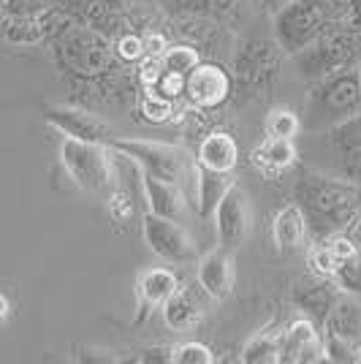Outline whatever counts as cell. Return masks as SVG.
I'll use <instances>...</instances> for the list:
<instances>
[{"label": "cell", "mask_w": 361, "mask_h": 364, "mask_svg": "<svg viewBox=\"0 0 361 364\" xmlns=\"http://www.w3.org/2000/svg\"><path fill=\"white\" fill-rule=\"evenodd\" d=\"M293 191L296 204L307 220V231H313L316 237L345 231L350 220L361 213V185L334 174L304 166Z\"/></svg>", "instance_id": "6da1fadb"}, {"label": "cell", "mask_w": 361, "mask_h": 364, "mask_svg": "<svg viewBox=\"0 0 361 364\" xmlns=\"http://www.w3.org/2000/svg\"><path fill=\"white\" fill-rule=\"evenodd\" d=\"M299 158L307 166L361 185V112L329 131L301 134Z\"/></svg>", "instance_id": "7a4b0ae2"}, {"label": "cell", "mask_w": 361, "mask_h": 364, "mask_svg": "<svg viewBox=\"0 0 361 364\" xmlns=\"http://www.w3.org/2000/svg\"><path fill=\"white\" fill-rule=\"evenodd\" d=\"M361 112V79L359 71H331L307 95L301 114V134L329 131Z\"/></svg>", "instance_id": "3957f363"}, {"label": "cell", "mask_w": 361, "mask_h": 364, "mask_svg": "<svg viewBox=\"0 0 361 364\" xmlns=\"http://www.w3.org/2000/svg\"><path fill=\"white\" fill-rule=\"evenodd\" d=\"M55 60L76 79H98L112 68L114 49L109 36L90 25H60L52 33Z\"/></svg>", "instance_id": "277c9868"}, {"label": "cell", "mask_w": 361, "mask_h": 364, "mask_svg": "<svg viewBox=\"0 0 361 364\" xmlns=\"http://www.w3.org/2000/svg\"><path fill=\"white\" fill-rule=\"evenodd\" d=\"M60 166L85 196L101 198V201H109L114 196V164H112L109 144L63 136Z\"/></svg>", "instance_id": "5b68a950"}, {"label": "cell", "mask_w": 361, "mask_h": 364, "mask_svg": "<svg viewBox=\"0 0 361 364\" xmlns=\"http://www.w3.org/2000/svg\"><path fill=\"white\" fill-rule=\"evenodd\" d=\"M329 22V9L323 0H291L271 14L274 44L283 55H304L313 49Z\"/></svg>", "instance_id": "8992f818"}, {"label": "cell", "mask_w": 361, "mask_h": 364, "mask_svg": "<svg viewBox=\"0 0 361 364\" xmlns=\"http://www.w3.org/2000/svg\"><path fill=\"white\" fill-rule=\"evenodd\" d=\"M112 147L131 155L141 166L144 174L158 177V180L174 182L180 188H188L190 177H196V158L180 144L168 141H155V139H112Z\"/></svg>", "instance_id": "52a82bcc"}, {"label": "cell", "mask_w": 361, "mask_h": 364, "mask_svg": "<svg viewBox=\"0 0 361 364\" xmlns=\"http://www.w3.org/2000/svg\"><path fill=\"white\" fill-rule=\"evenodd\" d=\"M141 237H144V245L166 264H188V261L198 258L196 242H193V237L188 234V228L182 226L180 220L144 213Z\"/></svg>", "instance_id": "ba28073f"}, {"label": "cell", "mask_w": 361, "mask_h": 364, "mask_svg": "<svg viewBox=\"0 0 361 364\" xmlns=\"http://www.w3.org/2000/svg\"><path fill=\"white\" fill-rule=\"evenodd\" d=\"M280 68V46L274 41H247L234 60V82L244 92L266 95Z\"/></svg>", "instance_id": "9c48e42d"}, {"label": "cell", "mask_w": 361, "mask_h": 364, "mask_svg": "<svg viewBox=\"0 0 361 364\" xmlns=\"http://www.w3.org/2000/svg\"><path fill=\"white\" fill-rule=\"evenodd\" d=\"M234 95V76L226 65L215 60H201L185 76V92L182 98L198 112L220 109Z\"/></svg>", "instance_id": "30bf717a"}, {"label": "cell", "mask_w": 361, "mask_h": 364, "mask_svg": "<svg viewBox=\"0 0 361 364\" xmlns=\"http://www.w3.org/2000/svg\"><path fill=\"white\" fill-rule=\"evenodd\" d=\"M212 215H215L217 245L226 247V250H237L247 240L250 228H253V210H250V201H247L239 185L228 188L226 196L217 201Z\"/></svg>", "instance_id": "8fae6325"}, {"label": "cell", "mask_w": 361, "mask_h": 364, "mask_svg": "<svg viewBox=\"0 0 361 364\" xmlns=\"http://www.w3.org/2000/svg\"><path fill=\"white\" fill-rule=\"evenodd\" d=\"M340 294L343 291L334 286L331 277H320L316 272H307L293 283L291 302H293V307L299 310L304 318H310L313 323H318L323 329V323L329 318L331 307L340 299Z\"/></svg>", "instance_id": "7c38bea8"}, {"label": "cell", "mask_w": 361, "mask_h": 364, "mask_svg": "<svg viewBox=\"0 0 361 364\" xmlns=\"http://www.w3.org/2000/svg\"><path fill=\"white\" fill-rule=\"evenodd\" d=\"M44 120L60 131L65 139L76 141H95V144H109L114 134L109 128V122L101 120L98 114H92L87 109L79 107H46Z\"/></svg>", "instance_id": "4fadbf2b"}, {"label": "cell", "mask_w": 361, "mask_h": 364, "mask_svg": "<svg viewBox=\"0 0 361 364\" xmlns=\"http://www.w3.org/2000/svg\"><path fill=\"white\" fill-rule=\"evenodd\" d=\"M323 362V329L310 318L291 321L280 332V364Z\"/></svg>", "instance_id": "5bb4252c"}, {"label": "cell", "mask_w": 361, "mask_h": 364, "mask_svg": "<svg viewBox=\"0 0 361 364\" xmlns=\"http://www.w3.org/2000/svg\"><path fill=\"white\" fill-rule=\"evenodd\" d=\"M196 283L198 289L204 291L215 302H226L234 294L237 286V261H234V250L226 247H215L210 253L198 258L196 267Z\"/></svg>", "instance_id": "9a60e30c"}, {"label": "cell", "mask_w": 361, "mask_h": 364, "mask_svg": "<svg viewBox=\"0 0 361 364\" xmlns=\"http://www.w3.org/2000/svg\"><path fill=\"white\" fill-rule=\"evenodd\" d=\"M180 289V280L174 269L168 267H152V269H144V272L136 277L134 286V296H136V313H134V323H144L150 321V316L155 310H161L163 302Z\"/></svg>", "instance_id": "2e32d148"}, {"label": "cell", "mask_w": 361, "mask_h": 364, "mask_svg": "<svg viewBox=\"0 0 361 364\" xmlns=\"http://www.w3.org/2000/svg\"><path fill=\"white\" fill-rule=\"evenodd\" d=\"M356 253L359 250L345 231H337L329 237H316L313 247L307 250V267H310V272L320 274V277H334L337 269Z\"/></svg>", "instance_id": "e0dca14e"}, {"label": "cell", "mask_w": 361, "mask_h": 364, "mask_svg": "<svg viewBox=\"0 0 361 364\" xmlns=\"http://www.w3.org/2000/svg\"><path fill=\"white\" fill-rule=\"evenodd\" d=\"M299 161V144L293 139L266 136L258 147L250 150V164L264 177H277V174H283L288 168H293Z\"/></svg>", "instance_id": "ac0fdd59"}, {"label": "cell", "mask_w": 361, "mask_h": 364, "mask_svg": "<svg viewBox=\"0 0 361 364\" xmlns=\"http://www.w3.org/2000/svg\"><path fill=\"white\" fill-rule=\"evenodd\" d=\"M144 204H147V213L161 215V218H171V220H180V223L188 218L185 188L174 185V182L150 177V174H144Z\"/></svg>", "instance_id": "d6986e66"}, {"label": "cell", "mask_w": 361, "mask_h": 364, "mask_svg": "<svg viewBox=\"0 0 361 364\" xmlns=\"http://www.w3.org/2000/svg\"><path fill=\"white\" fill-rule=\"evenodd\" d=\"M58 31V9L52 6L46 14L28 16V19H6L0 22V36L6 44L14 46H33L46 41L52 33Z\"/></svg>", "instance_id": "ffe728a7"}, {"label": "cell", "mask_w": 361, "mask_h": 364, "mask_svg": "<svg viewBox=\"0 0 361 364\" xmlns=\"http://www.w3.org/2000/svg\"><path fill=\"white\" fill-rule=\"evenodd\" d=\"M196 166L234 174V168L239 166V144H237V139L226 134V131L207 134L196 150Z\"/></svg>", "instance_id": "44dd1931"}, {"label": "cell", "mask_w": 361, "mask_h": 364, "mask_svg": "<svg viewBox=\"0 0 361 364\" xmlns=\"http://www.w3.org/2000/svg\"><path fill=\"white\" fill-rule=\"evenodd\" d=\"M307 240V220L299 210L296 201H291L286 207H280L271 218V242L277 247V253L291 256L301 250V245Z\"/></svg>", "instance_id": "7402d4cb"}, {"label": "cell", "mask_w": 361, "mask_h": 364, "mask_svg": "<svg viewBox=\"0 0 361 364\" xmlns=\"http://www.w3.org/2000/svg\"><path fill=\"white\" fill-rule=\"evenodd\" d=\"M323 332L334 334L361 350V296L340 294V299L331 307L329 318L323 323Z\"/></svg>", "instance_id": "603a6c76"}, {"label": "cell", "mask_w": 361, "mask_h": 364, "mask_svg": "<svg viewBox=\"0 0 361 364\" xmlns=\"http://www.w3.org/2000/svg\"><path fill=\"white\" fill-rule=\"evenodd\" d=\"M231 185H237L234 174L223 171H210V168L196 166V207L201 218H210L217 207V201L226 196Z\"/></svg>", "instance_id": "cb8c5ba5"}, {"label": "cell", "mask_w": 361, "mask_h": 364, "mask_svg": "<svg viewBox=\"0 0 361 364\" xmlns=\"http://www.w3.org/2000/svg\"><path fill=\"white\" fill-rule=\"evenodd\" d=\"M161 313H163L166 326L177 334H185V332H190V329H196L198 321H201L198 304L193 302L190 294H185L182 289H177L166 299L163 307H161Z\"/></svg>", "instance_id": "d4e9b609"}, {"label": "cell", "mask_w": 361, "mask_h": 364, "mask_svg": "<svg viewBox=\"0 0 361 364\" xmlns=\"http://www.w3.org/2000/svg\"><path fill=\"white\" fill-rule=\"evenodd\" d=\"M280 332L283 329H261L253 334L244 348H242V362L244 364H280Z\"/></svg>", "instance_id": "484cf974"}, {"label": "cell", "mask_w": 361, "mask_h": 364, "mask_svg": "<svg viewBox=\"0 0 361 364\" xmlns=\"http://www.w3.org/2000/svg\"><path fill=\"white\" fill-rule=\"evenodd\" d=\"M264 134L274 139H301V114H296L288 107H274L269 109L266 120H264Z\"/></svg>", "instance_id": "4316f807"}, {"label": "cell", "mask_w": 361, "mask_h": 364, "mask_svg": "<svg viewBox=\"0 0 361 364\" xmlns=\"http://www.w3.org/2000/svg\"><path fill=\"white\" fill-rule=\"evenodd\" d=\"M198 63H201V55H198L196 46L190 44H171L158 55V65L163 71L182 74V76H188V71H193Z\"/></svg>", "instance_id": "83f0119b"}, {"label": "cell", "mask_w": 361, "mask_h": 364, "mask_svg": "<svg viewBox=\"0 0 361 364\" xmlns=\"http://www.w3.org/2000/svg\"><path fill=\"white\" fill-rule=\"evenodd\" d=\"M139 117L152 122V125L168 122L174 117V101L161 95V92H155L152 87H144L139 92Z\"/></svg>", "instance_id": "f1b7e54d"}, {"label": "cell", "mask_w": 361, "mask_h": 364, "mask_svg": "<svg viewBox=\"0 0 361 364\" xmlns=\"http://www.w3.org/2000/svg\"><path fill=\"white\" fill-rule=\"evenodd\" d=\"M331 280H334V286L343 291V294L361 296V253H356L353 258H347Z\"/></svg>", "instance_id": "f546056e"}, {"label": "cell", "mask_w": 361, "mask_h": 364, "mask_svg": "<svg viewBox=\"0 0 361 364\" xmlns=\"http://www.w3.org/2000/svg\"><path fill=\"white\" fill-rule=\"evenodd\" d=\"M323 362H334V364H353L361 362V350L353 348L350 343L334 337V334L323 332Z\"/></svg>", "instance_id": "4dcf8cb0"}, {"label": "cell", "mask_w": 361, "mask_h": 364, "mask_svg": "<svg viewBox=\"0 0 361 364\" xmlns=\"http://www.w3.org/2000/svg\"><path fill=\"white\" fill-rule=\"evenodd\" d=\"M215 353L210 346L198 343V340H188L171 348V364H212Z\"/></svg>", "instance_id": "1f68e13d"}, {"label": "cell", "mask_w": 361, "mask_h": 364, "mask_svg": "<svg viewBox=\"0 0 361 364\" xmlns=\"http://www.w3.org/2000/svg\"><path fill=\"white\" fill-rule=\"evenodd\" d=\"M52 6L49 0H3L0 11L6 19H28V16H41L46 14Z\"/></svg>", "instance_id": "d6a6232c"}, {"label": "cell", "mask_w": 361, "mask_h": 364, "mask_svg": "<svg viewBox=\"0 0 361 364\" xmlns=\"http://www.w3.org/2000/svg\"><path fill=\"white\" fill-rule=\"evenodd\" d=\"M114 55L122 63H139L141 58H147V49H144V38L136 36V33H122L120 38L112 44Z\"/></svg>", "instance_id": "836d02e7"}, {"label": "cell", "mask_w": 361, "mask_h": 364, "mask_svg": "<svg viewBox=\"0 0 361 364\" xmlns=\"http://www.w3.org/2000/svg\"><path fill=\"white\" fill-rule=\"evenodd\" d=\"M171 348L174 346H147V348L139 350L134 362L141 364H171Z\"/></svg>", "instance_id": "e575fe53"}, {"label": "cell", "mask_w": 361, "mask_h": 364, "mask_svg": "<svg viewBox=\"0 0 361 364\" xmlns=\"http://www.w3.org/2000/svg\"><path fill=\"white\" fill-rule=\"evenodd\" d=\"M158 3H161L166 14L171 16H185L196 11V0H158Z\"/></svg>", "instance_id": "d590c367"}, {"label": "cell", "mask_w": 361, "mask_h": 364, "mask_svg": "<svg viewBox=\"0 0 361 364\" xmlns=\"http://www.w3.org/2000/svg\"><path fill=\"white\" fill-rule=\"evenodd\" d=\"M112 350H104V348H79L76 350V362H117L114 356H109Z\"/></svg>", "instance_id": "8d00e7d4"}, {"label": "cell", "mask_w": 361, "mask_h": 364, "mask_svg": "<svg viewBox=\"0 0 361 364\" xmlns=\"http://www.w3.org/2000/svg\"><path fill=\"white\" fill-rule=\"evenodd\" d=\"M92 3H98V0H49V6H55V9H58V6H65V9H76V11H79V9L87 11Z\"/></svg>", "instance_id": "74e56055"}, {"label": "cell", "mask_w": 361, "mask_h": 364, "mask_svg": "<svg viewBox=\"0 0 361 364\" xmlns=\"http://www.w3.org/2000/svg\"><path fill=\"white\" fill-rule=\"evenodd\" d=\"M345 234L350 237V240H353V245H356V250L361 253V213L356 215L353 220H350V226L345 228Z\"/></svg>", "instance_id": "f35d334b"}, {"label": "cell", "mask_w": 361, "mask_h": 364, "mask_svg": "<svg viewBox=\"0 0 361 364\" xmlns=\"http://www.w3.org/2000/svg\"><path fill=\"white\" fill-rule=\"evenodd\" d=\"M286 3H291V0H253V6L261 9V11H266V14H274V11L283 9Z\"/></svg>", "instance_id": "ab89813d"}, {"label": "cell", "mask_w": 361, "mask_h": 364, "mask_svg": "<svg viewBox=\"0 0 361 364\" xmlns=\"http://www.w3.org/2000/svg\"><path fill=\"white\" fill-rule=\"evenodd\" d=\"M11 313H14V304H11V299H9V296L0 291V326L11 318Z\"/></svg>", "instance_id": "60d3db41"}, {"label": "cell", "mask_w": 361, "mask_h": 364, "mask_svg": "<svg viewBox=\"0 0 361 364\" xmlns=\"http://www.w3.org/2000/svg\"><path fill=\"white\" fill-rule=\"evenodd\" d=\"M359 79H361V68H359Z\"/></svg>", "instance_id": "b9f144b4"}, {"label": "cell", "mask_w": 361, "mask_h": 364, "mask_svg": "<svg viewBox=\"0 0 361 364\" xmlns=\"http://www.w3.org/2000/svg\"><path fill=\"white\" fill-rule=\"evenodd\" d=\"M0 3H3V0H0Z\"/></svg>", "instance_id": "7bdbcfd3"}]
</instances>
